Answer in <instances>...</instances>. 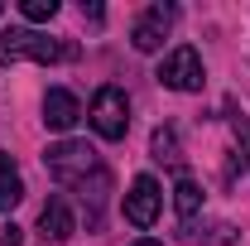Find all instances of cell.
Returning a JSON list of instances; mask_svg holds the SVG:
<instances>
[{"instance_id": "11", "label": "cell", "mask_w": 250, "mask_h": 246, "mask_svg": "<svg viewBox=\"0 0 250 246\" xmlns=\"http://www.w3.org/2000/svg\"><path fill=\"white\" fill-rule=\"evenodd\" d=\"M173 208H178V217H183V222H192V217H197V208H202V188L192 184V179H178V188H173Z\"/></svg>"}, {"instance_id": "2", "label": "cell", "mask_w": 250, "mask_h": 246, "mask_svg": "<svg viewBox=\"0 0 250 246\" xmlns=\"http://www.w3.org/2000/svg\"><path fill=\"white\" fill-rule=\"evenodd\" d=\"M43 169H48L58 184H82V179H87L92 169H101V164H96V150L87 145V140H62V145H48Z\"/></svg>"}, {"instance_id": "10", "label": "cell", "mask_w": 250, "mask_h": 246, "mask_svg": "<svg viewBox=\"0 0 250 246\" xmlns=\"http://www.w3.org/2000/svg\"><path fill=\"white\" fill-rule=\"evenodd\" d=\"M20 198H24V179H20L15 159L0 150V213H10V208H15Z\"/></svg>"}, {"instance_id": "9", "label": "cell", "mask_w": 250, "mask_h": 246, "mask_svg": "<svg viewBox=\"0 0 250 246\" xmlns=\"http://www.w3.org/2000/svg\"><path fill=\"white\" fill-rule=\"evenodd\" d=\"M77 188H82V203H92L87 227H101V208H106V193H111V174H106V169H92Z\"/></svg>"}, {"instance_id": "4", "label": "cell", "mask_w": 250, "mask_h": 246, "mask_svg": "<svg viewBox=\"0 0 250 246\" xmlns=\"http://www.w3.org/2000/svg\"><path fill=\"white\" fill-rule=\"evenodd\" d=\"M159 82L164 87H173V92H202V58H197V49H173V53H164L159 63Z\"/></svg>"}, {"instance_id": "16", "label": "cell", "mask_w": 250, "mask_h": 246, "mask_svg": "<svg viewBox=\"0 0 250 246\" xmlns=\"http://www.w3.org/2000/svg\"><path fill=\"white\" fill-rule=\"evenodd\" d=\"M135 246H164V242H149V237H145V242H135Z\"/></svg>"}, {"instance_id": "8", "label": "cell", "mask_w": 250, "mask_h": 246, "mask_svg": "<svg viewBox=\"0 0 250 246\" xmlns=\"http://www.w3.org/2000/svg\"><path fill=\"white\" fill-rule=\"evenodd\" d=\"M39 232L48 237V242H67V237H77V217L67 208V198H48L43 203V213H39Z\"/></svg>"}, {"instance_id": "3", "label": "cell", "mask_w": 250, "mask_h": 246, "mask_svg": "<svg viewBox=\"0 0 250 246\" xmlns=\"http://www.w3.org/2000/svg\"><path fill=\"white\" fill-rule=\"evenodd\" d=\"M87 121L101 140H125V130H130V101H125L121 87H101L92 97V111H87Z\"/></svg>"}, {"instance_id": "1", "label": "cell", "mask_w": 250, "mask_h": 246, "mask_svg": "<svg viewBox=\"0 0 250 246\" xmlns=\"http://www.w3.org/2000/svg\"><path fill=\"white\" fill-rule=\"evenodd\" d=\"M77 44L48 39L39 29H5L0 34V63H72Z\"/></svg>"}, {"instance_id": "14", "label": "cell", "mask_w": 250, "mask_h": 246, "mask_svg": "<svg viewBox=\"0 0 250 246\" xmlns=\"http://www.w3.org/2000/svg\"><path fill=\"white\" fill-rule=\"evenodd\" d=\"M231 130H236V140H241V154H246V164H250V121H231Z\"/></svg>"}, {"instance_id": "12", "label": "cell", "mask_w": 250, "mask_h": 246, "mask_svg": "<svg viewBox=\"0 0 250 246\" xmlns=\"http://www.w3.org/2000/svg\"><path fill=\"white\" fill-rule=\"evenodd\" d=\"M149 150H154V159H159V164H178V159H183V154H178V135H173L168 125H159V130H154Z\"/></svg>"}, {"instance_id": "5", "label": "cell", "mask_w": 250, "mask_h": 246, "mask_svg": "<svg viewBox=\"0 0 250 246\" xmlns=\"http://www.w3.org/2000/svg\"><path fill=\"white\" fill-rule=\"evenodd\" d=\"M173 5H149L140 20H135V29H130V44L140 49V53H159L164 49V39H168V29H173Z\"/></svg>"}, {"instance_id": "6", "label": "cell", "mask_w": 250, "mask_h": 246, "mask_svg": "<svg viewBox=\"0 0 250 246\" xmlns=\"http://www.w3.org/2000/svg\"><path fill=\"white\" fill-rule=\"evenodd\" d=\"M159 208H164V193H159V184L149 179V174H140V179L130 184V193H125V217H130L135 227H154Z\"/></svg>"}, {"instance_id": "7", "label": "cell", "mask_w": 250, "mask_h": 246, "mask_svg": "<svg viewBox=\"0 0 250 246\" xmlns=\"http://www.w3.org/2000/svg\"><path fill=\"white\" fill-rule=\"evenodd\" d=\"M77 121H82V106H77V97L67 92V87H48V97H43V125L67 135Z\"/></svg>"}, {"instance_id": "13", "label": "cell", "mask_w": 250, "mask_h": 246, "mask_svg": "<svg viewBox=\"0 0 250 246\" xmlns=\"http://www.w3.org/2000/svg\"><path fill=\"white\" fill-rule=\"evenodd\" d=\"M20 10H24V20H29V25H43V20H53V15H58V0H24Z\"/></svg>"}, {"instance_id": "15", "label": "cell", "mask_w": 250, "mask_h": 246, "mask_svg": "<svg viewBox=\"0 0 250 246\" xmlns=\"http://www.w3.org/2000/svg\"><path fill=\"white\" fill-rule=\"evenodd\" d=\"M0 246H20V227H15V222H10V227L0 232Z\"/></svg>"}]
</instances>
